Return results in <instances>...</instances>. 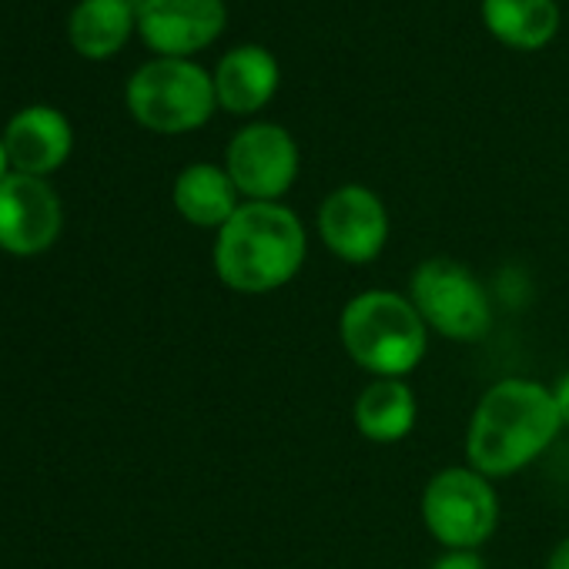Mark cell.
Segmentation results:
<instances>
[{
  "label": "cell",
  "mask_w": 569,
  "mask_h": 569,
  "mask_svg": "<svg viewBox=\"0 0 569 569\" xmlns=\"http://www.w3.org/2000/svg\"><path fill=\"white\" fill-rule=\"evenodd\" d=\"M429 569H486L479 549H446Z\"/></svg>",
  "instance_id": "17"
},
{
  "label": "cell",
  "mask_w": 569,
  "mask_h": 569,
  "mask_svg": "<svg viewBox=\"0 0 569 569\" xmlns=\"http://www.w3.org/2000/svg\"><path fill=\"white\" fill-rule=\"evenodd\" d=\"M309 234L302 218L281 201H244L214 241V274L241 296L284 289L302 271Z\"/></svg>",
  "instance_id": "2"
},
{
  "label": "cell",
  "mask_w": 569,
  "mask_h": 569,
  "mask_svg": "<svg viewBox=\"0 0 569 569\" xmlns=\"http://www.w3.org/2000/svg\"><path fill=\"white\" fill-rule=\"evenodd\" d=\"M316 224L326 248L349 264H369L389 241V211L382 198L366 184L336 188L319 204Z\"/></svg>",
  "instance_id": "8"
},
{
  "label": "cell",
  "mask_w": 569,
  "mask_h": 569,
  "mask_svg": "<svg viewBox=\"0 0 569 569\" xmlns=\"http://www.w3.org/2000/svg\"><path fill=\"white\" fill-rule=\"evenodd\" d=\"M228 24L224 0H138V31L161 58L204 51Z\"/></svg>",
  "instance_id": "9"
},
{
  "label": "cell",
  "mask_w": 569,
  "mask_h": 569,
  "mask_svg": "<svg viewBox=\"0 0 569 569\" xmlns=\"http://www.w3.org/2000/svg\"><path fill=\"white\" fill-rule=\"evenodd\" d=\"M174 208L178 214L194 224V228H221L238 208H241V194L231 181V174L218 164H208V161H198V164H188L178 181H174Z\"/></svg>",
  "instance_id": "14"
},
{
  "label": "cell",
  "mask_w": 569,
  "mask_h": 569,
  "mask_svg": "<svg viewBox=\"0 0 569 569\" xmlns=\"http://www.w3.org/2000/svg\"><path fill=\"white\" fill-rule=\"evenodd\" d=\"M299 164L296 138L271 121L241 128L224 151V171L244 201H281L299 178Z\"/></svg>",
  "instance_id": "7"
},
{
  "label": "cell",
  "mask_w": 569,
  "mask_h": 569,
  "mask_svg": "<svg viewBox=\"0 0 569 569\" xmlns=\"http://www.w3.org/2000/svg\"><path fill=\"white\" fill-rule=\"evenodd\" d=\"M409 299L429 332L452 342H479L492 329V306L482 281L452 258H426L416 264Z\"/></svg>",
  "instance_id": "5"
},
{
  "label": "cell",
  "mask_w": 569,
  "mask_h": 569,
  "mask_svg": "<svg viewBox=\"0 0 569 569\" xmlns=\"http://www.w3.org/2000/svg\"><path fill=\"white\" fill-rule=\"evenodd\" d=\"M546 569H569V536L552 546V552L546 559Z\"/></svg>",
  "instance_id": "19"
},
{
  "label": "cell",
  "mask_w": 569,
  "mask_h": 569,
  "mask_svg": "<svg viewBox=\"0 0 569 569\" xmlns=\"http://www.w3.org/2000/svg\"><path fill=\"white\" fill-rule=\"evenodd\" d=\"M552 399H556V409L562 416V426H569V372H562L552 386Z\"/></svg>",
  "instance_id": "18"
},
{
  "label": "cell",
  "mask_w": 569,
  "mask_h": 569,
  "mask_svg": "<svg viewBox=\"0 0 569 569\" xmlns=\"http://www.w3.org/2000/svg\"><path fill=\"white\" fill-rule=\"evenodd\" d=\"M552 389L532 379H499L482 392L466 429V459L486 479H506L536 462L559 436Z\"/></svg>",
  "instance_id": "1"
},
{
  "label": "cell",
  "mask_w": 569,
  "mask_h": 569,
  "mask_svg": "<svg viewBox=\"0 0 569 569\" xmlns=\"http://www.w3.org/2000/svg\"><path fill=\"white\" fill-rule=\"evenodd\" d=\"M61 234V201L44 178L8 174L0 181V248L41 254Z\"/></svg>",
  "instance_id": "10"
},
{
  "label": "cell",
  "mask_w": 569,
  "mask_h": 569,
  "mask_svg": "<svg viewBox=\"0 0 569 569\" xmlns=\"http://www.w3.org/2000/svg\"><path fill=\"white\" fill-rule=\"evenodd\" d=\"M4 144L11 154V168L18 174L44 178L68 161L71 148H74V131L61 111L38 104V108H24L21 114L11 118V124L4 131Z\"/></svg>",
  "instance_id": "11"
},
{
  "label": "cell",
  "mask_w": 569,
  "mask_h": 569,
  "mask_svg": "<svg viewBox=\"0 0 569 569\" xmlns=\"http://www.w3.org/2000/svg\"><path fill=\"white\" fill-rule=\"evenodd\" d=\"M8 168H11V154H8V144H4V138H0V181L8 178Z\"/></svg>",
  "instance_id": "20"
},
{
  "label": "cell",
  "mask_w": 569,
  "mask_h": 569,
  "mask_svg": "<svg viewBox=\"0 0 569 569\" xmlns=\"http://www.w3.org/2000/svg\"><path fill=\"white\" fill-rule=\"evenodd\" d=\"M218 108L214 78L184 58H158L141 64L128 81V111L158 134H184L208 124Z\"/></svg>",
  "instance_id": "4"
},
{
  "label": "cell",
  "mask_w": 569,
  "mask_h": 569,
  "mask_svg": "<svg viewBox=\"0 0 569 569\" xmlns=\"http://www.w3.org/2000/svg\"><path fill=\"white\" fill-rule=\"evenodd\" d=\"M352 419L362 439L376 446H392L416 429L419 402L406 379H372L359 392L352 406Z\"/></svg>",
  "instance_id": "13"
},
{
  "label": "cell",
  "mask_w": 569,
  "mask_h": 569,
  "mask_svg": "<svg viewBox=\"0 0 569 569\" xmlns=\"http://www.w3.org/2000/svg\"><path fill=\"white\" fill-rule=\"evenodd\" d=\"M211 78L218 104L228 114H254L274 98L281 71L271 51L258 44H241L218 61V71Z\"/></svg>",
  "instance_id": "12"
},
{
  "label": "cell",
  "mask_w": 569,
  "mask_h": 569,
  "mask_svg": "<svg viewBox=\"0 0 569 569\" xmlns=\"http://www.w3.org/2000/svg\"><path fill=\"white\" fill-rule=\"evenodd\" d=\"M138 28V0H81L68 21V34L78 54L104 61L124 48Z\"/></svg>",
  "instance_id": "15"
},
{
  "label": "cell",
  "mask_w": 569,
  "mask_h": 569,
  "mask_svg": "<svg viewBox=\"0 0 569 569\" xmlns=\"http://www.w3.org/2000/svg\"><path fill=\"white\" fill-rule=\"evenodd\" d=\"M419 512L439 546L479 549L499 526V496L472 466H449L426 482Z\"/></svg>",
  "instance_id": "6"
},
{
  "label": "cell",
  "mask_w": 569,
  "mask_h": 569,
  "mask_svg": "<svg viewBox=\"0 0 569 569\" xmlns=\"http://www.w3.org/2000/svg\"><path fill=\"white\" fill-rule=\"evenodd\" d=\"M482 24L512 51H539L559 31L556 0H482Z\"/></svg>",
  "instance_id": "16"
},
{
  "label": "cell",
  "mask_w": 569,
  "mask_h": 569,
  "mask_svg": "<svg viewBox=\"0 0 569 569\" xmlns=\"http://www.w3.org/2000/svg\"><path fill=\"white\" fill-rule=\"evenodd\" d=\"M346 356L376 379H406L429 349V326L412 299L392 289H366L346 302L339 316Z\"/></svg>",
  "instance_id": "3"
}]
</instances>
